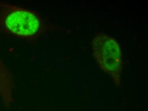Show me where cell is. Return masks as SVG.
Here are the masks:
<instances>
[{"mask_svg":"<svg viewBox=\"0 0 148 111\" xmlns=\"http://www.w3.org/2000/svg\"><path fill=\"white\" fill-rule=\"evenodd\" d=\"M48 29L38 11L0 1V37L8 35L35 42Z\"/></svg>","mask_w":148,"mask_h":111,"instance_id":"obj_1","label":"cell"},{"mask_svg":"<svg viewBox=\"0 0 148 111\" xmlns=\"http://www.w3.org/2000/svg\"><path fill=\"white\" fill-rule=\"evenodd\" d=\"M92 45L94 57L100 67L112 75H119L122 67L123 59L117 40L100 33L94 39Z\"/></svg>","mask_w":148,"mask_h":111,"instance_id":"obj_2","label":"cell"},{"mask_svg":"<svg viewBox=\"0 0 148 111\" xmlns=\"http://www.w3.org/2000/svg\"><path fill=\"white\" fill-rule=\"evenodd\" d=\"M14 88L12 73L0 59V96L4 104L9 105L13 102Z\"/></svg>","mask_w":148,"mask_h":111,"instance_id":"obj_3","label":"cell"}]
</instances>
